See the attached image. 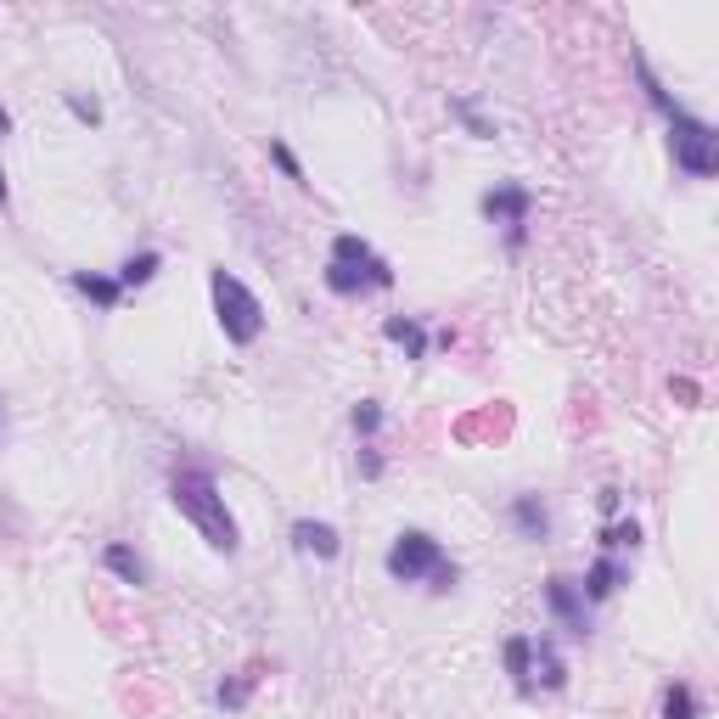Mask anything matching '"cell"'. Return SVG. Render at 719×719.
<instances>
[{"label": "cell", "instance_id": "15", "mask_svg": "<svg viewBox=\"0 0 719 719\" xmlns=\"http://www.w3.org/2000/svg\"><path fill=\"white\" fill-rule=\"evenodd\" d=\"M158 270H163V253L158 247H146V253H130L124 264H119V287L130 293V287H146L152 276H158Z\"/></svg>", "mask_w": 719, "mask_h": 719}, {"label": "cell", "instance_id": "7", "mask_svg": "<svg viewBox=\"0 0 719 719\" xmlns=\"http://www.w3.org/2000/svg\"><path fill=\"white\" fill-rule=\"evenodd\" d=\"M546 607H551V618L568 629V636H590V618H585V596H579V585L574 579H563V574H551L546 579Z\"/></svg>", "mask_w": 719, "mask_h": 719}, {"label": "cell", "instance_id": "25", "mask_svg": "<svg viewBox=\"0 0 719 719\" xmlns=\"http://www.w3.org/2000/svg\"><path fill=\"white\" fill-rule=\"evenodd\" d=\"M12 130V119H7V108H0V135H7Z\"/></svg>", "mask_w": 719, "mask_h": 719}, {"label": "cell", "instance_id": "1", "mask_svg": "<svg viewBox=\"0 0 719 719\" xmlns=\"http://www.w3.org/2000/svg\"><path fill=\"white\" fill-rule=\"evenodd\" d=\"M636 79H641V90H647V102L664 113V124H669V152H675V169L680 174H691V180H708L713 169H719V130L708 124V119H697V113H686L669 90L658 84V73L647 68V57L636 51Z\"/></svg>", "mask_w": 719, "mask_h": 719}, {"label": "cell", "instance_id": "9", "mask_svg": "<svg viewBox=\"0 0 719 719\" xmlns=\"http://www.w3.org/2000/svg\"><path fill=\"white\" fill-rule=\"evenodd\" d=\"M618 585H629V568H624L618 557H596L590 574H585V585H579V596H585V601H607Z\"/></svg>", "mask_w": 719, "mask_h": 719}, {"label": "cell", "instance_id": "12", "mask_svg": "<svg viewBox=\"0 0 719 719\" xmlns=\"http://www.w3.org/2000/svg\"><path fill=\"white\" fill-rule=\"evenodd\" d=\"M383 337L399 343L405 360H427V332H422V321H411V315H388V321H383Z\"/></svg>", "mask_w": 719, "mask_h": 719}, {"label": "cell", "instance_id": "5", "mask_svg": "<svg viewBox=\"0 0 719 719\" xmlns=\"http://www.w3.org/2000/svg\"><path fill=\"white\" fill-rule=\"evenodd\" d=\"M478 209H484L489 225L506 231V247H523V242H528V214H534V192H528V186H512V180H506V186L484 192Z\"/></svg>", "mask_w": 719, "mask_h": 719}, {"label": "cell", "instance_id": "10", "mask_svg": "<svg viewBox=\"0 0 719 719\" xmlns=\"http://www.w3.org/2000/svg\"><path fill=\"white\" fill-rule=\"evenodd\" d=\"M512 523H517L523 539H546L551 534V512H546V500H539V495H517L512 500Z\"/></svg>", "mask_w": 719, "mask_h": 719}, {"label": "cell", "instance_id": "20", "mask_svg": "<svg viewBox=\"0 0 719 719\" xmlns=\"http://www.w3.org/2000/svg\"><path fill=\"white\" fill-rule=\"evenodd\" d=\"M601 546H607V557L624 551V546L636 551V546H641V523H618V528H607V534H601Z\"/></svg>", "mask_w": 719, "mask_h": 719}, {"label": "cell", "instance_id": "24", "mask_svg": "<svg viewBox=\"0 0 719 719\" xmlns=\"http://www.w3.org/2000/svg\"><path fill=\"white\" fill-rule=\"evenodd\" d=\"M360 478H383V456H377V449L366 444V449H360Z\"/></svg>", "mask_w": 719, "mask_h": 719}, {"label": "cell", "instance_id": "4", "mask_svg": "<svg viewBox=\"0 0 719 719\" xmlns=\"http://www.w3.org/2000/svg\"><path fill=\"white\" fill-rule=\"evenodd\" d=\"M209 293H214V321H220L225 343H236V348L259 343V332H264V304L247 293V282L231 276L225 264H214V270H209Z\"/></svg>", "mask_w": 719, "mask_h": 719}, {"label": "cell", "instance_id": "3", "mask_svg": "<svg viewBox=\"0 0 719 719\" xmlns=\"http://www.w3.org/2000/svg\"><path fill=\"white\" fill-rule=\"evenodd\" d=\"M383 568H388V579H399V585H427L433 596H449V590H456V579H462V568L444 557V546H438L427 528H405L394 546H388Z\"/></svg>", "mask_w": 719, "mask_h": 719}, {"label": "cell", "instance_id": "8", "mask_svg": "<svg viewBox=\"0 0 719 719\" xmlns=\"http://www.w3.org/2000/svg\"><path fill=\"white\" fill-rule=\"evenodd\" d=\"M293 551H304V557H315V563H332V557L343 551V539H337L332 523H321V517H298V523H293Z\"/></svg>", "mask_w": 719, "mask_h": 719}, {"label": "cell", "instance_id": "2", "mask_svg": "<svg viewBox=\"0 0 719 719\" xmlns=\"http://www.w3.org/2000/svg\"><path fill=\"white\" fill-rule=\"evenodd\" d=\"M169 500H174V512L186 517V523L209 539V546H214L220 557H236L242 534H236V517L225 512L220 478H214L209 467H174V478H169Z\"/></svg>", "mask_w": 719, "mask_h": 719}, {"label": "cell", "instance_id": "17", "mask_svg": "<svg viewBox=\"0 0 719 719\" xmlns=\"http://www.w3.org/2000/svg\"><path fill=\"white\" fill-rule=\"evenodd\" d=\"M697 713H702L697 691H691L686 680H675V686L664 691V719H697Z\"/></svg>", "mask_w": 719, "mask_h": 719}, {"label": "cell", "instance_id": "13", "mask_svg": "<svg viewBox=\"0 0 719 719\" xmlns=\"http://www.w3.org/2000/svg\"><path fill=\"white\" fill-rule=\"evenodd\" d=\"M506 675L517 680L523 697L534 691V641H528V636H512V641H506Z\"/></svg>", "mask_w": 719, "mask_h": 719}, {"label": "cell", "instance_id": "14", "mask_svg": "<svg viewBox=\"0 0 719 719\" xmlns=\"http://www.w3.org/2000/svg\"><path fill=\"white\" fill-rule=\"evenodd\" d=\"M534 675H539V686H546V691H563V686H568V664L557 658V647H551L546 636L534 641Z\"/></svg>", "mask_w": 719, "mask_h": 719}, {"label": "cell", "instance_id": "11", "mask_svg": "<svg viewBox=\"0 0 719 719\" xmlns=\"http://www.w3.org/2000/svg\"><path fill=\"white\" fill-rule=\"evenodd\" d=\"M73 293H84L90 304H102V310H119V298H124V287H119V276H97V270H73Z\"/></svg>", "mask_w": 719, "mask_h": 719}, {"label": "cell", "instance_id": "16", "mask_svg": "<svg viewBox=\"0 0 719 719\" xmlns=\"http://www.w3.org/2000/svg\"><path fill=\"white\" fill-rule=\"evenodd\" d=\"M102 563H108V574H119L124 585H135V590L146 585V563H141V557H135V551L124 546V539H113V546L102 551Z\"/></svg>", "mask_w": 719, "mask_h": 719}, {"label": "cell", "instance_id": "6", "mask_svg": "<svg viewBox=\"0 0 719 719\" xmlns=\"http://www.w3.org/2000/svg\"><path fill=\"white\" fill-rule=\"evenodd\" d=\"M332 264H343V270H354V276H366V287L372 293H383V287H394V264L372 247V242H360V236H332Z\"/></svg>", "mask_w": 719, "mask_h": 719}, {"label": "cell", "instance_id": "26", "mask_svg": "<svg viewBox=\"0 0 719 719\" xmlns=\"http://www.w3.org/2000/svg\"><path fill=\"white\" fill-rule=\"evenodd\" d=\"M0 209H7V174H0Z\"/></svg>", "mask_w": 719, "mask_h": 719}, {"label": "cell", "instance_id": "21", "mask_svg": "<svg viewBox=\"0 0 719 719\" xmlns=\"http://www.w3.org/2000/svg\"><path fill=\"white\" fill-rule=\"evenodd\" d=\"M377 427H383V405H377V399H360V405H354V433L372 438Z\"/></svg>", "mask_w": 719, "mask_h": 719}, {"label": "cell", "instance_id": "22", "mask_svg": "<svg viewBox=\"0 0 719 719\" xmlns=\"http://www.w3.org/2000/svg\"><path fill=\"white\" fill-rule=\"evenodd\" d=\"M270 163H276L287 180H298V186H304V169H298V158H293V146H287V141H270Z\"/></svg>", "mask_w": 719, "mask_h": 719}, {"label": "cell", "instance_id": "18", "mask_svg": "<svg viewBox=\"0 0 719 719\" xmlns=\"http://www.w3.org/2000/svg\"><path fill=\"white\" fill-rule=\"evenodd\" d=\"M449 113H456V119L467 124V135H478V141H495V124H489V119H484V113H478L467 97H456V102H449Z\"/></svg>", "mask_w": 719, "mask_h": 719}, {"label": "cell", "instance_id": "19", "mask_svg": "<svg viewBox=\"0 0 719 719\" xmlns=\"http://www.w3.org/2000/svg\"><path fill=\"white\" fill-rule=\"evenodd\" d=\"M253 680L259 675H236V680H225L214 697H220V708H247V697H253Z\"/></svg>", "mask_w": 719, "mask_h": 719}, {"label": "cell", "instance_id": "23", "mask_svg": "<svg viewBox=\"0 0 719 719\" xmlns=\"http://www.w3.org/2000/svg\"><path fill=\"white\" fill-rule=\"evenodd\" d=\"M68 113H73L79 124H102V108H97V102H84V97H68Z\"/></svg>", "mask_w": 719, "mask_h": 719}]
</instances>
